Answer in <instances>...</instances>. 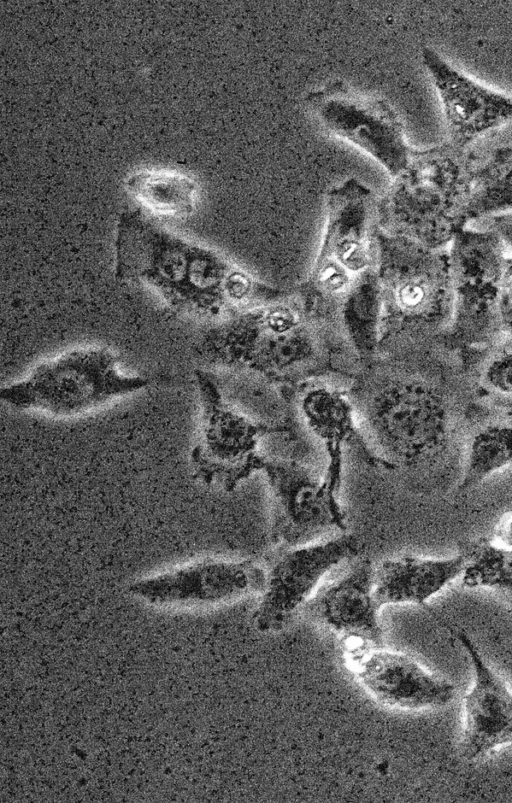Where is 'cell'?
Returning <instances> with one entry per match:
<instances>
[{"instance_id": "obj_2", "label": "cell", "mask_w": 512, "mask_h": 803, "mask_svg": "<svg viewBox=\"0 0 512 803\" xmlns=\"http://www.w3.org/2000/svg\"><path fill=\"white\" fill-rule=\"evenodd\" d=\"M114 275L117 281L151 288L177 313L214 321L289 293L136 211L124 213L117 224Z\"/></svg>"}, {"instance_id": "obj_12", "label": "cell", "mask_w": 512, "mask_h": 803, "mask_svg": "<svg viewBox=\"0 0 512 803\" xmlns=\"http://www.w3.org/2000/svg\"><path fill=\"white\" fill-rule=\"evenodd\" d=\"M309 101L326 128L371 156L392 178L405 169L412 149L387 101L358 96L340 82L313 93Z\"/></svg>"}, {"instance_id": "obj_15", "label": "cell", "mask_w": 512, "mask_h": 803, "mask_svg": "<svg viewBox=\"0 0 512 803\" xmlns=\"http://www.w3.org/2000/svg\"><path fill=\"white\" fill-rule=\"evenodd\" d=\"M422 63L439 96L450 143L468 148L485 133L512 121V96L461 72L430 47Z\"/></svg>"}, {"instance_id": "obj_27", "label": "cell", "mask_w": 512, "mask_h": 803, "mask_svg": "<svg viewBox=\"0 0 512 803\" xmlns=\"http://www.w3.org/2000/svg\"><path fill=\"white\" fill-rule=\"evenodd\" d=\"M494 537L498 544L512 549V513L499 521L494 530Z\"/></svg>"}, {"instance_id": "obj_4", "label": "cell", "mask_w": 512, "mask_h": 803, "mask_svg": "<svg viewBox=\"0 0 512 803\" xmlns=\"http://www.w3.org/2000/svg\"><path fill=\"white\" fill-rule=\"evenodd\" d=\"M478 157L450 142L412 149L405 169L377 199L376 226L427 248L447 250L466 224Z\"/></svg>"}, {"instance_id": "obj_13", "label": "cell", "mask_w": 512, "mask_h": 803, "mask_svg": "<svg viewBox=\"0 0 512 803\" xmlns=\"http://www.w3.org/2000/svg\"><path fill=\"white\" fill-rule=\"evenodd\" d=\"M265 583V568L252 560L203 558L139 579L129 591L153 605L207 606L261 594Z\"/></svg>"}, {"instance_id": "obj_26", "label": "cell", "mask_w": 512, "mask_h": 803, "mask_svg": "<svg viewBox=\"0 0 512 803\" xmlns=\"http://www.w3.org/2000/svg\"><path fill=\"white\" fill-rule=\"evenodd\" d=\"M500 323L503 336H512V266L504 282L500 302Z\"/></svg>"}, {"instance_id": "obj_25", "label": "cell", "mask_w": 512, "mask_h": 803, "mask_svg": "<svg viewBox=\"0 0 512 803\" xmlns=\"http://www.w3.org/2000/svg\"><path fill=\"white\" fill-rule=\"evenodd\" d=\"M491 229L512 258V212L503 213L473 223Z\"/></svg>"}, {"instance_id": "obj_24", "label": "cell", "mask_w": 512, "mask_h": 803, "mask_svg": "<svg viewBox=\"0 0 512 803\" xmlns=\"http://www.w3.org/2000/svg\"><path fill=\"white\" fill-rule=\"evenodd\" d=\"M458 546L465 562L463 585L494 589L512 604V549L486 538L461 541Z\"/></svg>"}, {"instance_id": "obj_18", "label": "cell", "mask_w": 512, "mask_h": 803, "mask_svg": "<svg viewBox=\"0 0 512 803\" xmlns=\"http://www.w3.org/2000/svg\"><path fill=\"white\" fill-rule=\"evenodd\" d=\"M374 569L369 559L359 560L318 594L311 607L332 629L381 647L383 633L380 607L373 594Z\"/></svg>"}, {"instance_id": "obj_22", "label": "cell", "mask_w": 512, "mask_h": 803, "mask_svg": "<svg viewBox=\"0 0 512 803\" xmlns=\"http://www.w3.org/2000/svg\"><path fill=\"white\" fill-rule=\"evenodd\" d=\"M512 212V146H501L478 158L466 224Z\"/></svg>"}, {"instance_id": "obj_17", "label": "cell", "mask_w": 512, "mask_h": 803, "mask_svg": "<svg viewBox=\"0 0 512 803\" xmlns=\"http://www.w3.org/2000/svg\"><path fill=\"white\" fill-rule=\"evenodd\" d=\"M457 637L475 672L474 684L464 697L460 753L467 760H475L512 743V693L485 663L466 633L459 632Z\"/></svg>"}, {"instance_id": "obj_19", "label": "cell", "mask_w": 512, "mask_h": 803, "mask_svg": "<svg viewBox=\"0 0 512 803\" xmlns=\"http://www.w3.org/2000/svg\"><path fill=\"white\" fill-rule=\"evenodd\" d=\"M463 557L445 559L405 555L386 559L374 569L373 594L381 608L391 604H423L464 571Z\"/></svg>"}, {"instance_id": "obj_7", "label": "cell", "mask_w": 512, "mask_h": 803, "mask_svg": "<svg viewBox=\"0 0 512 803\" xmlns=\"http://www.w3.org/2000/svg\"><path fill=\"white\" fill-rule=\"evenodd\" d=\"M149 379L120 371L104 347H77L34 366L0 391L9 407L70 417L87 413L146 388Z\"/></svg>"}, {"instance_id": "obj_23", "label": "cell", "mask_w": 512, "mask_h": 803, "mask_svg": "<svg viewBox=\"0 0 512 803\" xmlns=\"http://www.w3.org/2000/svg\"><path fill=\"white\" fill-rule=\"evenodd\" d=\"M474 400L512 410V336H502L466 369Z\"/></svg>"}, {"instance_id": "obj_6", "label": "cell", "mask_w": 512, "mask_h": 803, "mask_svg": "<svg viewBox=\"0 0 512 803\" xmlns=\"http://www.w3.org/2000/svg\"><path fill=\"white\" fill-rule=\"evenodd\" d=\"M452 288V317L440 339L465 370L503 336L500 302L512 266L498 236L489 228L470 224L448 248Z\"/></svg>"}, {"instance_id": "obj_21", "label": "cell", "mask_w": 512, "mask_h": 803, "mask_svg": "<svg viewBox=\"0 0 512 803\" xmlns=\"http://www.w3.org/2000/svg\"><path fill=\"white\" fill-rule=\"evenodd\" d=\"M339 324L348 347L368 364L381 350L383 300L375 268L361 275L337 306Z\"/></svg>"}, {"instance_id": "obj_3", "label": "cell", "mask_w": 512, "mask_h": 803, "mask_svg": "<svg viewBox=\"0 0 512 803\" xmlns=\"http://www.w3.org/2000/svg\"><path fill=\"white\" fill-rule=\"evenodd\" d=\"M317 318L302 295L289 293L213 322L193 353L204 369L246 373L296 389L316 377L312 369L323 359Z\"/></svg>"}, {"instance_id": "obj_10", "label": "cell", "mask_w": 512, "mask_h": 803, "mask_svg": "<svg viewBox=\"0 0 512 803\" xmlns=\"http://www.w3.org/2000/svg\"><path fill=\"white\" fill-rule=\"evenodd\" d=\"M262 472L271 502L270 540L277 548L312 544L330 532L347 529L339 496L308 467L267 459Z\"/></svg>"}, {"instance_id": "obj_16", "label": "cell", "mask_w": 512, "mask_h": 803, "mask_svg": "<svg viewBox=\"0 0 512 803\" xmlns=\"http://www.w3.org/2000/svg\"><path fill=\"white\" fill-rule=\"evenodd\" d=\"M350 660L358 681L384 705L421 709L444 706L453 699L451 683L405 654L375 647L353 654Z\"/></svg>"}, {"instance_id": "obj_11", "label": "cell", "mask_w": 512, "mask_h": 803, "mask_svg": "<svg viewBox=\"0 0 512 803\" xmlns=\"http://www.w3.org/2000/svg\"><path fill=\"white\" fill-rule=\"evenodd\" d=\"M359 548L357 538L346 533L308 545L277 548L264 567L266 583L253 616L257 629L273 632L285 627L326 574L356 556Z\"/></svg>"}, {"instance_id": "obj_9", "label": "cell", "mask_w": 512, "mask_h": 803, "mask_svg": "<svg viewBox=\"0 0 512 803\" xmlns=\"http://www.w3.org/2000/svg\"><path fill=\"white\" fill-rule=\"evenodd\" d=\"M376 203L356 178L328 192L324 232L306 286L318 303L338 304L357 278L375 268Z\"/></svg>"}, {"instance_id": "obj_5", "label": "cell", "mask_w": 512, "mask_h": 803, "mask_svg": "<svg viewBox=\"0 0 512 803\" xmlns=\"http://www.w3.org/2000/svg\"><path fill=\"white\" fill-rule=\"evenodd\" d=\"M375 271L383 300L381 349L393 354L444 335L452 317L448 249L376 228Z\"/></svg>"}, {"instance_id": "obj_20", "label": "cell", "mask_w": 512, "mask_h": 803, "mask_svg": "<svg viewBox=\"0 0 512 803\" xmlns=\"http://www.w3.org/2000/svg\"><path fill=\"white\" fill-rule=\"evenodd\" d=\"M475 402L482 419L472 425L468 417L460 491L473 489L512 465V410Z\"/></svg>"}, {"instance_id": "obj_8", "label": "cell", "mask_w": 512, "mask_h": 803, "mask_svg": "<svg viewBox=\"0 0 512 803\" xmlns=\"http://www.w3.org/2000/svg\"><path fill=\"white\" fill-rule=\"evenodd\" d=\"M194 376L200 418L190 453L192 472L201 483L232 492L262 472L267 459L260 452L261 440L288 429L282 424L256 421L236 409L208 369H196Z\"/></svg>"}, {"instance_id": "obj_14", "label": "cell", "mask_w": 512, "mask_h": 803, "mask_svg": "<svg viewBox=\"0 0 512 803\" xmlns=\"http://www.w3.org/2000/svg\"><path fill=\"white\" fill-rule=\"evenodd\" d=\"M293 396L304 423L324 447L327 467L323 481L331 493L340 494L348 449L368 465L386 469L363 435L348 390L315 377L299 385Z\"/></svg>"}, {"instance_id": "obj_1", "label": "cell", "mask_w": 512, "mask_h": 803, "mask_svg": "<svg viewBox=\"0 0 512 803\" xmlns=\"http://www.w3.org/2000/svg\"><path fill=\"white\" fill-rule=\"evenodd\" d=\"M348 391L363 435L386 470L439 493L459 482L474 401L465 368L442 340L409 347Z\"/></svg>"}]
</instances>
